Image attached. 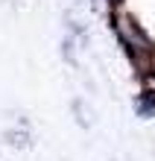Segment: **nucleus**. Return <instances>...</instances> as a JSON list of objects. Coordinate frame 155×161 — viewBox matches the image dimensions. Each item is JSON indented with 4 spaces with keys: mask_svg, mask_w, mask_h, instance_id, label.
<instances>
[{
    "mask_svg": "<svg viewBox=\"0 0 155 161\" xmlns=\"http://www.w3.org/2000/svg\"><path fill=\"white\" fill-rule=\"evenodd\" d=\"M117 32H120V38L129 44L135 53H141V56H149V53H152L149 38H147V35H143L138 26H135V21H129L126 15H120V18H117Z\"/></svg>",
    "mask_w": 155,
    "mask_h": 161,
    "instance_id": "1",
    "label": "nucleus"
}]
</instances>
